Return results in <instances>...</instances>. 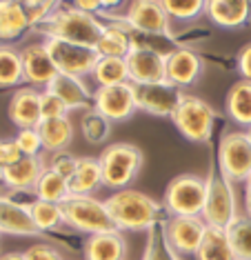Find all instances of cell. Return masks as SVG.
<instances>
[{
    "mask_svg": "<svg viewBox=\"0 0 251 260\" xmlns=\"http://www.w3.org/2000/svg\"><path fill=\"white\" fill-rule=\"evenodd\" d=\"M32 27L27 9L18 0H0V40H16Z\"/></svg>",
    "mask_w": 251,
    "mask_h": 260,
    "instance_id": "cell-26",
    "label": "cell"
},
{
    "mask_svg": "<svg viewBox=\"0 0 251 260\" xmlns=\"http://www.w3.org/2000/svg\"><path fill=\"white\" fill-rule=\"evenodd\" d=\"M205 200H207V180L196 174H180L167 185L163 207L171 216L202 218Z\"/></svg>",
    "mask_w": 251,
    "mask_h": 260,
    "instance_id": "cell-6",
    "label": "cell"
},
{
    "mask_svg": "<svg viewBox=\"0 0 251 260\" xmlns=\"http://www.w3.org/2000/svg\"><path fill=\"white\" fill-rule=\"evenodd\" d=\"M131 49H134V40L129 31L118 25H107L100 40L96 43V51L100 58H127Z\"/></svg>",
    "mask_w": 251,
    "mask_h": 260,
    "instance_id": "cell-27",
    "label": "cell"
},
{
    "mask_svg": "<svg viewBox=\"0 0 251 260\" xmlns=\"http://www.w3.org/2000/svg\"><path fill=\"white\" fill-rule=\"evenodd\" d=\"M171 20L189 22L207 11V0H160Z\"/></svg>",
    "mask_w": 251,
    "mask_h": 260,
    "instance_id": "cell-35",
    "label": "cell"
},
{
    "mask_svg": "<svg viewBox=\"0 0 251 260\" xmlns=\"http://www.w3.org/2000/svg\"><path fill=\"white\" fill-rule=\"evenodd\" d=\"M45 47L58 72L76 76V78L91 76L96 62L100 58L93 47L69 43V40H62V38H45Z\"/></svg>",
    "mask_w": 251,
    "mask_h": 260,
    "instance_id": "cell-9",
    "label": "cell"
},
{
    "mask_svg": "<svg viewBox=\"0 0 251 260\" xmlns=\"http://www.w3.org/2000/svg\"><path fill=\"white\" fill-rule=\"evenodd\" d=\"M40 111H43V120L45 118H65V116L71 114L67 109V105L47 89L40 91Z\"/></svg>",
    "mask_w": 251,
    "mask_h": 260,
    "instance_id": "cell-38",
    "label": "cell"
},
{
    "mask_svg": "<svg viewBox=\"0 0 251 260\" xmlns=\"http://www.w3.org/2000/svg\"><path fill=\"white\" fill-rule=\"evenodd\" d=\"M136 91V107L149 116L171 118L180 103V89L171 82H151V85H134Z\"/></svg>",
    "mask_w": 251,
    "mask_h": 260,
    "instance_id": "cell-12",
    "label": "cell"
},
{
    "mask_svg": "<svg viewBox=\"0 0 251 260\" xmlns=\"http://www.w3.org/2000/svg\"><path fill=\"white\" fill-rule=\"evenodd\" d=\"M22 158V151L18 149L16 140H0V169L9 167Z\"/></svg>",
    "mask_w": 251,
    "mask_h": 260,
    "instance_id": "cell-41",
    "label": "cell"
},
{
    "mask_svg": "<svg viewBox=\"0 0 251 260\" xmlns=\"http://www.w3.org/2000/svg\"><path fill=\"white\" fill-rule=\"evenodd\" d=\"M71 5L74 7H78L82 11H87V14H100V11L105 9V5H103V0H71Z\"/></svg>",
    "mask_w": 251,
    "mask_h": 260,
    "instance_id": "cell-43",
    "label": "cell"
},
{
    "mask_svg": "<svg viewBox=\"0 0 251 260\" xmlns=\"http://www.w3.org/2000/svg\"><path fill=\"white\" fill-rule=\"evenodd\" d=\"M249 136H251V129H249Z\"/></svg>",
    "mask_w": 251,
    "mask_h": 260,
    "instance_id": "cell-48",
    "label": "cell"
},
{
    "mask_svg": "<svg viewBox=\"0 0 251 260\" xmlns=\"http://www.w3.org/2000/svg\"><path fill=\"white\" fill-rule=\"evenodd\" d=\"M9 120L18 129H36L43 120L40 111V91L34 87H20L9 100Z\"/></svg>",
    "mask_w": 251,
    "mask_h": 260,
    "instance_id": "cell-19",
    "label": "cell"
},
{
    "mask_svg": "<svg viewBox=\"0 0 251 260\" xmlns=\"http://www.w3.org/2000/svg\"><path fill=\"white\" fill-rule=\"evenodd\" d=\"M165 62H167V82L176 85L178 89L194 85L202 76V69H205L202 58L196 54V51L187 49V47H176V49H171L169 54H167Z\"/></svg>",
    "mask_w": 251,
    "mask_h": 260,
    "instance_id": "cell-15",
    "label": "cell"
},
{
    "mask_svg": "<svg viewBox=\"0 0 251 260\" xmlns=\"http://www.w3.org/2000/svg\"><path fill=\"white\" fill-rule=\"evenodd\" d=\"M238 72H240L242 80H249L251 82V43L244 45L238 54Z\"/></svg>",
    "mask_w": 251,
    "mask_h": 260,
    "instance_id": "cell-42",
    "label": "cell"
},
{
    "mask_svg": "<svg viewBox=\"0 0 251 260\" xmlns=\"http://www.w3.org/2000/svg\"><path fill=\"white\" fill-rule=\"evenodd\" d=\"M98 162L103 171V185L118 191V189H127L138 178L142 167V151L131 143H113L103 149Z\"/></svg>",
    "mask_w": 251,
    "mask_h": 260,
    "instance_id": "cell-4",
    "label": "cell"
},
{
    "mask_svg": "<svg viewBox=\"0 0 251 260\" xmlns=\"http://www.w3.org/2000/svg\"><path fill=\"white\" fill-rule=\"evenodd\" d=\"M118 232H151L158 227L163 205L138 189H118L105 200Z\"/></svg>",
    "mask_w": 251,
    "mask_h": 260,
    "instance_id": "cell-1",
    "label": "cell"
},
{
    "mask_svg": "<svg viewBox=\"0 0 251 260\" xmlns=\"http://www.w3.org/2000/svg\"><path fill=\"white\" fill-rule=\"evenodd\" d=\"M142 260H180L178 253L169 247L165 234L158 232V229H151L149 232V242H147V251Z\"/></svg>",
    "mask_w": 251,
    "mask_h": 260,
    "instance_id": "cell-36",
    "label": "cell"
},
{
    "mask_svg": "<svg viewBox=\"0 0 251 260\" xmlns=\"http://www.w3.org/2000/svg\"><path fill=\"white\" fill-rule=\"evenodd\" d=\"M165 54L151 47L134 45L129 51L127 69H129V82L131 85H151V82H163L167 80V62Z\"/></svg>",
    "mask_w": 251,
    "mask_h": 260,
    "instance_id": "cell-14",
    "label": "cell"
},
{
    "mask_svg": "<svg viewBox=\"0 0 251 260\" xmlns=\"http://www.w3.org/2000/svg\"><path fill=\"white\" fill-rule=\"evenodd\" d=\"M91 76L98 82V87H113L129 82L127 60L124 58H98Z\"/></svg>",
    "mask_w": 251,
    "mask_h": 260,
    "instance_id": "cell-29",
    "label": "cell"
},
{
    "mask_svg": "<svg viewBox=\"0 0 251 260\" xmlns=\"http://www.w3.org/2000/svg\"><path fill=\"white\" fill-rule=\"evenodd\" d=\"M22 56V72H25V80L29 82V87L38 89V87H45L56 78L58 69L53 64L49 51H47L45 43H34L27 45L25 49L20 51Z\"/></svg>",
    "mask_w": 251,
    "mask_h": 260,
    "instance_id": "cell-16",
    "label": "cell"
},
{
    "mask_svg": "<svg viewBox=\"0 0 251 260\" xmlns=\"http://www.w3.org/2000/svg\"><path fill=\"white\" fill-rule=\"evenodd\" d=\"M25 9H34V7H40V5H47V3H58V0H18Z\"/></svg>",
    "mask_w": 251,
    "mask_h": 260,
    "instance_id": "cell-45",
    "label": "cell"
},
{
    "mask_svg": "<svg viewBox=\"0 0 251 260\" xmlns=\"http://www.w3.org/2000/svg\"><path fill=\"white\" fill-rule=\"evenodd\" d=\"M171 122L187 140L202 145V143H209L213 136L216 111L202 98L191 96V93H182L176 111L171 114Z\"/></svg>",
    "mask_w": 251,
    "mask_h": 260,
    "instance_id": "cell-5",
    "label": "cell"
},
{
    "mask_svg": "<svg viewBox=\"0 0 251 260\" xmlns=\"http://www.w3.org/2000/svg\"><path fill=\"white\" fill-rule=\"evenodd\" d=\"M25 80L20 51L9 45H0V87H14Z\"/></svg>",
    "mask_w": 251,
    "mask_h": 260,
    "instance_id": "cell-32",
    "label": "cell"
},
{
    "mask_svg": "<svg viewBox=\"0 0 251 260\" xmlns=\"http://www.w3.org/2000/svg\"><path fill=\"white\" fill-rule=\"evenodd\" d=\"M231 249L238 260H251V216H238L227 227Z\"/></svg>",
    "mask_w": 251,
    "mask_h": 260,
    "instance_id": "cell-33",
    "label": "cell"
},
{
    "mask_svg": "<svg viewBox=\"0 0 251 260\" xmlns=\"http://www.w3.org/2000/svg\"><path fill=\"white\" fill-rule=\"evenodd\" d=\"M196 260H238L234 249H231L227 229L209 227L205 240H202L200 249L196 253Z\"/></svg>",
    "mask_w": 251,
    "mask_h": 260,
    "instance_id": "cell-28",
    "label": "cell"
},
{
    "mask_svg": "<svg viewBox=\"0 0 251 260\" xmlns=\"http://www.w3.org/2000/svg\"><path fill=\"white\" fill-rule=\"evenodd\" d=\"M80 132L89 143L103 145L107 140V136L111 134V122L105 116H100L96 109H87L80 118Z\"/></svg>",
    "mask_w": 251,
    "mask_h": 260,
    "instance_id": "cell-34",
    "label": "cell"
},
{
    "mask_svg": "<svg viewBox=\"0 0 251 260\" xmlns=\"http://www.w3.org/2000/svg\"><path fill=\"white\" fill-rule=\"evenodd\" d=\"M105 22L98 20L93 14H87L74 5L58 3L53 11L40 22L38 29L45 34V38H62L69 43L87 45L96 49V43L105 31Z\"/></svg>",
    "mask_w": 251,
    "mask_h": 260,
    "instance_id": "cell-2",
    "label": "cell"
},
{
    "mask_svg": "<svg viewBox=\"0 0 251 260\" xmlns=\"http://www.w3.org/2000/svg\"><path fill=\"white\" fill-rule=\"evenodd\" d=\"M122 20H127L131 29L149 36H167L171 22L160 0H131Z\"/></svg>",
    "mask_w": 251,
    "mask_h": 260,
    "instance_id": "cell-13",
    "label": "cell"
},
{
    "mask_svg": "<svg viewBox=\"0 0 251 260\" xmlns=\"http://www.w3.org/2000/svg\"><path fill=\"white\" fill-rule=\"evenodd\" d=\"M0 260H25V253L11 251V253H5V256H0Z\"/></svg>",
    "mask_w": 251,
    "mask_h": 260,
    "instance_id": "cell-46",
    "label": "cell"
},
{
    "mask_svg": "<svg viewBox=\"0 0 251 260\" xmlns=\"http://www.w3.org/2000/svg\"><path fill=\"white\" fill-rule=\"evenodd\" d=\"M225 109H227V116L238 127H244L249 132L251 129V82L249 80H238L236 85H231V89L227 91Z\"/></svg>",
    "mask_w": 251,
    "mask_h": 260,
    "instance_id": "cell-25",
    "label": "cell"
},
{
    "mask_svg": "<svg viewBox=\"0 0 251 260\" xmlns=\"http://www.w3.org/2000/svg\"><path fill=\"white\" fill-rule=\"evenodd\" d=\"M45 171L47 165L43 156H22L18 162L0 169V182L14 191H29V189H36Z\"/></svg>",
    "mask_w": 251,
    "mask_h": 260,
    "instance_id": "cell-18",
    "label": "cell"
},
{
    "mask_svg": "<svg viewBox=\"0 0 251 260\" xmlns=\"http://www.w3.org/2000/svg\"><path fill=\"white\" fill-rule=\"evenodd\" d=\"M93 109L105 116L109 122H122L134 116L136 107V91L131 82L113 87H98L93 91Z\"/></svg>",
    "mask_w": 251,
    "mask_h": 260,
    "instance_id": "cell-11",
    "label": "cell"
},
{
    "mask_svg": "<svg viewBox=\"0 0 251 260\" xmlns=\"http://www.w3.org/2000/svg\"><path fill=\"white\" fill-rule=\"evenodd\" d=\"M47 91H51L53 96H58L67 105L69 111H87L93 109V93L87 91V87L82 85L80 78L69 74H56L49 85H47Z\"/></svg>",
    "mask_w": 251,
    "mask_h": 260,
    "instance_id": "cell-21",
    "label": "cell"
},
{
    "mask_svg": "<svg viewBox=\"0 0 251 260\" xmlns=\"http://www.w3.org/2000/svg\"><path fill=\"white\" fill-rule=\"evenodd\" d=\"M244 207H247V216H251V176L244 180Z\"/></svg>",
    "mask_w": 251,
    "mask_h": 260,
    "instance_id": "cell-44",
    "label": "cell"
},
{
    "mask_svg": "<svg viewBox=\"0 0 251 260\" xmlns=\"http://www.w3.org/2000/svg\"><path fill=\"white\" fill-rule=\"evenodd\" d=\"M205 180H207V200H205V209H202V220L207 222V227L227 229L238 218L234 185L220 174L218 167L209 169Z\"/></svg>",
    "mask_w": 251,
    "mask_h": 260,
    "instance_id": "cell-7",
    "label": "cell"
},
{
    "mask_svg": "<svg viewBox=\"0 0 251 260\" xmlns=\"http://www.w3.org/2000/svg\"><path fill=\"white\" fill-rule=\"evenodd\" d=\"M14 140H16L18 149L22 151V156H43L45 147H43V138H40V134H38V127L36 129H18Z\"/></svg>",
    "mask_w": 251,
    "mask_h": 260,
    "instance_id": "cell-37",
    "label": "cell"
},
{
    "mask_svg": "<svg viewBox=\"0 0 251 260\" xmlns=\"http://www.w3.org/2000/svg\"><path fill=\"white\" fill-rule=\"evenodd\" d=\"M82 251L85 260H124L127 245L120 232H105L87 236Z\"/></svg>",
    "mask_w": 251,
    "mask_h": 260,
    "instance_id": "cell-22",
    "label": "cell"
},
{
    "mask_svg": "<svg viewBox=\"0 0 251 260\" xmlns=\"http://www.w3.org/2000/svg\"><path fill=\"white\" fill-rule=\"evenodd\" d=\"M207 222L196 216H169L163 220V234L169 247L180 256H196L207 236Z\"/></svg>",
    "mask_w": 251,
    "mask_h": 260,
    "instance_id": "cell-10",
    "label": "cell"
},
{
    "mask_svg": "<svg viewBox=\"0 0 251 260\" xmlns=\"http://www.w3.org/2000/svg\"><path fill=\"white\" fill-rule=\"evenodd\" d=\"M205 14L223 29H242L251 22V0H207Z\"/></svg>",
    "mask_w": 251,
    "mask_h": 260,
    "instance_id": "cell-20",
    "label": "cell"
},
{
    "mask_svg": "<svg viewBox=\"0 0 251 260\" xmlns=\"http://www.w3.org/2000/svg\"><path fill=\"white\" fill-rule=\"evenodd\" d=\"M29 211H32V218L36 222V227L40 229V234L45 232H56L65 224V214L62 207L58 203H47V200H38L29 203Z\"/></svg>",
    "mask_w": 251,
    "mask_h": 260,
    "instance_id": "cell-30",
    "label": "cell"
},
{
    "mask_svg": "<svg viewBox=\"0 0 251 260\" xmlns=\"http://www.w3.org/2000/svg\"><path fill=\"white\" fill-rule=\"evenodd\" d=\"M60 207L65 214V224L85 236L118 232L111 220L109 209H107V203L98 200L96 196H74V193H69L60 203Z\"/></svg>",
    "mask_w": 251,
    "mask_h": 260,
    "instance_id": "cell-3",
    "label": "cell"
},
{
    "mask_svg": "<svg viewBox=\"0 0 251 260\" xmlns=\"http://www.w3.org/2000/svg\"><path fill=\"white\" fill-rule=\"evenodd\" d=\"M34 193L38 200H47V203L60 205L62 200L69 196V182H67V178H62L60 174H56L51 167H47V171L40 176Z\"/></svg>",
    "mask_w": 251,
    "mask_h": 260,
    "instance_id": "cell-31",
    "label": "cell"
},
{
    "mask_svg": "<svg viewBox=\"0 0 251 260\" xmlns=\"http://www.w3.org/2000/svg\"><path fill=\"white\" fill-rule=\"evenodd\" d=\"M67 182L69 193H74V196H93L103 187V171H100L98 158L80 156L78 165H76V174Z\"/></svg>",
    "mask_w": 251,
    "mask_h": 260,
    "instance_id": "cell-24",
    "label": "cell"
},
{
    "mask_svg": "<svg viewBox=\"0 0 251 260\" xmlns=\"http://www.w3.org/2000/svg\"><path fill=\"white\" fill-rule=\"evenodd\" d=\"M38 134L43 138L45 151H51V153L67 151L69 145L74 143V122H71L69 116L45 118L38 125Z\"/></svg>",
    "mask_w": 251,
    "mask_h": 260,
    "instance_id": "cell-23",
    "label": "cell"
},
{
    "mask_svg": "<svg viewBox=\"0 0 251 260\" xmlns=\"http://www.w3.org/2000/svg\"><path fill=\"white\" fill-rule=\"evenodd\" d=\"M218 169L231 185L251 176V136L249 132H229L218 145Z\"/></svg>",
    "mask_w": 251,
    "mask_h": 260,
    "instance_id": "cell-8",
    "label": "cell"
},
{
    "mask_svg": "<svg viewBox=\"0 0 251 260\" xmlns=\"http://www.w3.org/2000/svg\"><path fill=\"white\" fill-rule=\"evenodd\" d=\"M22 253H25V260H62L60 251L53 245H47V242H36Z\"/></svg>",
    "mask_w": 251,
    "mask_h": 260,
    "instance_id": "cell-40",
    "label": "cell"
},
{
    "mask_svg": "<svg viewBox=\"0 0 251 260\" xmlns=\"http://www.w3.org/2000/svg\"><path fill=\"white\" fill-rule=\"evenodd\" d=\"M124 3V0H103V5H105V9H118L120 5Z\"/></svg>",
    "mask_w": 251,
    "mask_h": 260,
    "instance_id": "cell-47",
    "label": "cell"
},
{
    "mask_svg": "<svg viewBox=\"0 0 251 260\" xmlns=\"http://www.w3.org/2000/svg\"><path fill=\"white\" fill-rule=\"evenodd\" d=\"M76 165H78V158L71 156L69 151H60V153H53L51 158V169L56 174H60L62 178H71L76 174Z\"/></svg>",
    "mask_w": 251,
    "mask_h": 260,
    "instance_id": "cell-39",
    "label": "cell"
},
{
    "mask_svg": "<svg viewBox=\"0 0 251 260\" xmlns=\"http://www.w3.org/2000/svg\"><path fill=\"white\" fill-rule=\"evenodd\" d=\"M0 234L22 236V238L40 236V229L36 227L29 211V203H16L7 196H0Z\"/></svg>",
    "mask_w": 251,
    "mask_h": 260,
    "instance_id": "cell-17",
    "label": "cell"
}]
</instances>
